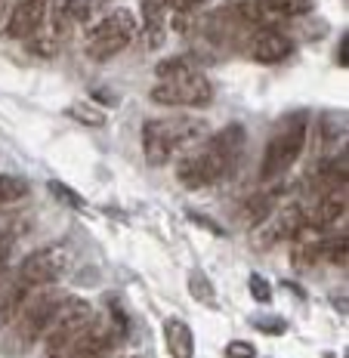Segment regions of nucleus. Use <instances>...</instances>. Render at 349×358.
<instances>
[{"mask_svg":"<svg viewBox=\"0 0 349 358\" xmlns=\"http://www.w3.org/2000/svg\"><path fill=\"white\" fill-rule=\"evenodd\" d=\"M248 148V133L241 124H229L213 136H204L192 152L176 158V179L185 189H211L217 182H226L238 170L241 155Z\"/></svg>","mask_w":349,"mask_h":358,"instance_id":"obj_1","label":"nucleus"},{"mask_svg":"<svg viewBox=\"0 0 349 358\" xmlns=\"http://www.w3.org/2000/svg\"><path fill=\"white\" fill-rule=\"evenodd\" d=\"M158 84L148 90V99L155 106L167 108H204L213 99L211 78L192 62L189 56H173L155 69Z\"/></svg>","mask_w":349,"mask_h":358,"instance_id":"obj_2","label":"nucleus"},{"mask_svg":"<svg viewBox=\"0 0 349 358\" xmlns=\"http://www.w3.org/2000/svg\"><path fill=\"white\" fill-rule=\"evenodd\" d=\"M207 136V124L201 117L192 115H170L155 117L143 124V155L152 167H164V164L183 158Z\"/></svg>","mask_w":349,"mask_h":358,"instance_id":"obj_3","label":"nucleus"},{"mask_svg":"<svg viewBox=\"0 0 349 358\" xmlns=\"http://www.w3.org/2000/svg\"><path fill=\"white\" fill-rule=\"evenodd\" d=\"M309 136V117L306 111L300 115H287L281 117L278 127L272 130L269 143L263 148V161H259V179L263 182H281V176L291 173V167L300 161L303 148H306Z\"/></svg>","mask_w":349,"mask_h":358,"instance_id":"obj_4","label":"nucleus"},{"mask_svg":"<svg viewBox=\"0 0 349 358\" xmlns=\"http://www.w3.org/2000/svg\"><path fill=\"white\" fill-rule=\"evenodd\" d=\"M133 41H136V16L130 10H111L90 25L84 50L93 62H108L117 53H124Z\"/></svg>","mask_w":349,"mask_h":358,"instance_id":"obj_5","label":"nucleus"},{"mask_svg":"<svg viewBox=\"0 0 349 358\" xmlns=\"http://www.w3.org/2000/svg\"><path fill=\"white\" fill-rule=\"evenodd\" d=\"M93 315H96V309L90 306V300H84V296H65L62 306L56 309L53 322L47 327V334L41 337L47 355H69L74 340L80 337V331L93 322Z\"/></svg>","mask_w":349,"mask_h":358,"instance_id":"obj_6","label":"nucleus"},{"mask_svg":"<svg viewBox=\"0 0 349 358\" xmlns=\"http://www.w3.org/2000/svg\"><path fill=\"white\" fill-rule=\"evenodd\" d=\"M111 312H115V318H96L93 315V322L80 331L78 340H74L69 358H106L117 343L127 337V327H124L117 309H111Z\"/></svg>","mask_w":349,"mask_h":358,"instance_id":"obj_7","label":"nucleus"},{"mask_svg":"<svg viewBox=\"0 0 349 358\" xmlns=\"http://www.w3.org/2000/svg\"><path fill=\"white\" fill-rule=\"evenodd\" d=\"M65 268H69V253H65V248L53 244V248H41V250L28 253L19 263L16 278L25 287L34 290V287H47L53 281H59L65 275Z\"/></svg>","mask_w":349,"mask_h":358,"instance_id":"obj_8","label":"nucleus"},{"mask_svg":"<svg viewBox=\"0 0 349 358\" xmlns=\"http://www.w3.org/2000/svg\"><path fill=\"white\" fill-rule=\"evenodd\" d=\"M300 210H303V229H306V232L331 229L346 210V185H337V189L313 185V195L303 201Z\"/></svg>","mask_w":349,"mask_h":358,"instance_id":"obj_9","label":"nucleus"},{"mask_svg":"<svg viewBox=\"0 0 349 358\" xmlns=\"http://www.w3.org/2000/svg\"><path fill=\"white\" fill-rule=\"evenodd\" d=\"M62 300H65V296L56 294V290L28 294V300H25V306H22V312H19V318H16V322L22 324V340H25V343L41 340L43 334H47L50 322H53L56 309L62 306Z\"/></svg>","mask_w":349,"mask_h":358,"instance_id":"obj_10","label":"nucleus"},{"mask_svg":"<svg viewBox=\"0 0 349 358\" xmlns=\"http://www.w3.org/2000/svg\"><path fill=\"white\" fill-rule=\"evenodd\" d=\"M50 10H53V0H13L6 34L16 37V41H31V37L43 28Z\"/></svg>","mask_w":349,"mask_h":358,"instance_id":"obj_11","label":"nucleus"},{"mask_svg":"<svg viewBox=\"0 0 349 358\" xmlns=\"http://www.w3.org/2000/svg\"><path fill=\"white\" fill-rule=\"evenodd\" d=\"M136 34H139V41H143L145 50L164 47L167 34H170V13H167L164 0H143V3H139Z\"/></svg>","mask_w":349,"mask_h":358,"instance_id":"obj_12","label":"nucleus"},{"mask_svg":"<svg viewBox=\"0 0 349 358\" xmlns=\"http://www.w3.org/2000/svg\"><path fill=\"white\" fill-rule=\"evenodd\" d=\"M306 229H303V210L297 201L291 204L276 207V213L263 222V232H259V244H281V241H297Z\"/></svg>","mask_w":349,"mask_h":358,"instance_id":"obj_13","label":"nucleus"},{"mask_svg":"<svg viewBox=\"0 0 349 358\" xmlns=\"http://www.w3.org/2000/svg\"><path fill=\"white\" fill-rule=\"evenodd\" d=\"M248 53L259 65H278V62H285V59L294 53V41L285 31L263 28V31H254L248 37Z\"/></svg>","mask_w":349,"mask_h":358,"instance_id":"obj_14","label":"nucleus"},{"mask_svg":"<svg viewBox=\"0 0 349 358\" xmlns=\"http://www.w3.org/2000/svg\"><path fill=\"white\" fill-rule=\"evenodd\" d=\"M278 201H281V189H278V182L272 185V189H263V192H257V195H250L248 201H244L241 213H238L241 226H248V229L263 226V222L269 220L272 213H276Z\"/></svg>","mask_w":349,"mask_h":358,"instance_id":"obj_15","label":"nucleus"},{"mask_svg":"<svg viewBox=\"0 0 349 358\" xmlns=\"http://www.w3.org/2000/svg\"><path fill=\"white\" fill-rule=\"evenodd\" d=\"M28 294H31V287L22 285L16 275H13L10 281H0V331L10 327L19 318V312H22V306H25Z\"/></svg>","mask_w":349,"mask_h":358,"instance_id":"obj_16","label":"nucleus"},{"mask_svg":"<svg viewBox=\"0 0 349 358\" xmlns=\"http://www.w3.org/2000/svg\"><path fill=\"white\" fill-rule=\"evenodd\" d=\"M164 346L170 358H192L195 355V334L183 318H167L164 322Z\"/></svg>","mask_w":349,"mask_h":358,"instance_id":"obj_17","label":"nucleus"},{"mask_svg":"<svg viewBox=\"0 0 349 358\" xmlns=\"http://www.w3.org/2000/svg\"><path fill=\"white\" fill-rule=\"evenodd\" d=\"M28 198H31V185H28L22 176H13V173L0 176V213L22 210Z\"/></svg>","mask_w":349,"mask_h":358,"instance_id":"obj_18","label":"nucleus"},{"mask_svg":"<svg viewBox=\"0 0 349 358\" xmlns=\"http://www.w3.org/2000/svg\"><path fill=\"white\" fill-rule=\"evenodd\" d=\"M65 115L74 117V121L84 124V127H102L106 124V111H102L99 106H93V102H74V106L65 108Z\"/></svg>","mask_w":349,"mask_h":358,"instance_id":"obj_19","label":"nucleus"},{"mask_svg":"<svg viewBox=\"0 0 349 358\" xmlns=\"http://www.w3.org/2000/svg\"><path fill=\"white\" fill-rule=\"evenodd\" d=\"M189 294L195 296L198 303H204L207 309H213V306H217V290H213L211 278H207L204 272H192L189 275Z\"/></svg>","mask_w":349,"mask_h":358,"instance_id":"obj_20","label":"nucleus"},{"mask_svg":"<svg viewBox=\"0 0 349 358\" xmlns=\"http://www.w3.org/2000/svg\"><path fill=\"white\" fill-rule=\"evenodd\" d=\"M50 192L62 201L65 207H78V210H87V198L84 195H78L74 189H69L65 182H59V179H50Z\"/></svg>","mask_w":349,"mask_h":358,"instance_id":"obj_21","label":"nucleus"},{"mask_svg":"<svg viewBox=\"0 0 349 358\" xmlns=\"http://www.w3.org/2000/svg\"><path fill=\"white\" fill-rule=\"evenodd\" d=\"M248 290H250V296H254V303H269V300H272L269 281H266L263 275H257V272L248 278Z\"/></svg>","mask_w":349,"mask_h":358,"instance_id":"obj_22","label":"nucleus"},{"mask_svg":"<svg viewBox=\"0 0 349 358\" xmlns=\"http://www.w3.org/2000/svg\"><path fill=\"white\" fill-rule=\"evenodd\" d=\"M222 355L226 358H257V349H254V343H248V340H232Z\"/></svg>","mask_w":349,"mask_h":358,"instance_id":"obj_23","label":"nucleus"},{"mask_svg":"<svg viewBox=\"0 0 349 358\" xmlns=\"http://www.w3.org/2000/svg\"><path fill=\"white\" fill-rule=\"evenodd\" d=\"M10 13H13V0H0V31H6Z\"/></svg>","mask_w":349,"mask_h":358,"instance_id":"obj_24","label":"nucleus"},{"mask_svg":"<svg viewBox=\"0 0 349 358\" xmlns=\"http://www.w3.org/2000/svg\"><path fill=\"white\" fill-rule=\"evenodd\" d=\"M6 250H10V241H0V281L6 275Z\"/></svg>","mask_w":349,"mask_h":358,"instance_id":"obj_25","label":"nucleus"},{"mask_svg":"<svg viewBox=\"0 0 349 358\" xmlns=\"http://www.w3.org/2000/svg\"><path fill=\"white\" fill-rule=\"evenodd\" d=\"M47 358H69V355H47Z\"/></svg>","mask_w":349,"mask_h":358,"instance_id":"obj_26","label":"nucleus"}]
</instances>
